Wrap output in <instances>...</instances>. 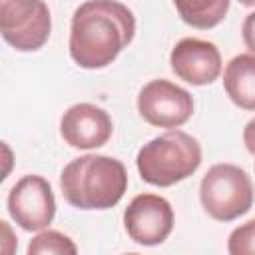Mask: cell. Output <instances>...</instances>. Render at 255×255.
I'll return each instance as SVG.
<instances>
[{"label":"cell","instance_id":"cell-10","mask_svg":"<svg viewBox=\"0 0 255 255\" xmlns=\"http://www.w3.org/2000/svg\"><path fill=\"white\" fill-rule=\"evenodd\" d=\"M169 64L173 74L191 86H207L221 74V54L217 46L199 38L179 40L169 54Z\"/></svg>","mask_w":255,"mask_h":255},{"label":"cell","instance_id":"cell-17","mask_svg":"<svg viewBox=\"0 0 255 255\" xmlns=\"http://www.w3.org/2000/svg\"><path fill=\"white\" fill-rule=\"evenodd\" d=\"M2 229H4V233H6V245H8V243H10V239H12V235H10V227H8V223H6V221H2ZM4 255H12L8 247L4 249Z\"/></svg>","mask_w":255,"mask_h":255},{"label":"cell","instance_id":"cell-16","mask_svg":"<svg viewBox=\"0 0 255 255\" xmlns=\"http://www.w3.org/2000/svg\"><path fill=\"white\" fill-rule=\"evenodd\" d=\"M243 143L251 155H255V118L249 120L243 128Z\"/></svg>","mask_w":255,"mask_h":255},{"label":"cell","instance_id":"cell-9","mask_svg":"<svg viewBox=\"0 0 255 255\" xmlns=\"http://www.w3.org/2000/svg\"><path fill=\"white\" fill-rule=\"evenodd\" d=\"M114 124L106 110L100 106L82 102L70 106L60 120V133L70 147L96 149L108 143Z\"/></svg>","mask_w":255,"mask_h":255},{"label":"cell","instance_id":"cell-5","mask_svg":"<svg viewBox=\"0 0 255 255\" xmlns=\"http://www.w3.org/2000/svg\"><path fill=\"white\" fill-rule=\"evenodd\" d=\"M52 30L50 10L40 0H2L0 32L2 38L18 52L40 50Z\"/></svg>","mask_w":255,"mask_h":255},{"label":"cell","instance_id":"cell-8","mask_svg":"<svg viewBox=\"0 0 255 255\" xmlns=\"http://www.w3.org/2000/svg\"><path fill=\"white\" fill-rule=\"evenodd\" d=\"M124 225L135 243L153 247L169 237L173 229V209L161 195L139 193L128 203Z\"/></svg>","mask_w":255,"mask_h":255},{"label":"cell","instance_id":"cell-7","mask_svg":"<svg viewBox=\"0 0 255 255\" xmlns=\"http://www.w3.org/2000/svg\"><path fill=\"white\" fill-rule=\"evenodd\" d=\"M8 211L24 231H44L56 215L52 185L42 175H24L8 193Z\"/></svg>","mask_w":255,"mask_h":255},{"label":"cell","instance_id":"cell-11","mask_svg":"<svg viewBox=\"0 0 255 255\" xmlns=\"http://www.w3.org/2000/svg\"><path fill=\"white\" fill-rule=\"evenodd\" d=\"M223 86L235 106L255 112V54L231 58L223 70Z\"/></svg>","mask_w":255,"mask_h":255},{"label":"cell","instance_id":"cell-2","mask_svg":"<svg viewBox=\"0 0 255 255\" xmlns=\"http://www.w3.org/2000/svg\"><path fill=\"white\" fill-rule=\"evenodd\" d=\"M60 187L72 207L110 209L120 203L128 189V171L116 157L86 153L64 167Z\"/></svg>","mask_w":255,"mask_h":255},{"label":"cell","instance_id":"cell-6","mask_svg":"<svg viewBox=\"0 0 255 255\" xmlns=\"http://www.w3.org/2000/svg\"><path fill=\"white\" fill-rule=\"evenodd\" d=\"M137 112L149 126L175 129L191 118L193 98L185 88L159 78L139 90Z\"/></svg>","mask_w":255,"mask_h":255},{"label":"cell","instance_id":"cell-3","mask_svg":"<svg viewBox=\"0 0 255 255\" xmlns=\"http://www.w3.org/2000/svg\"><path fill=\"white\" fill-rule=\"evenodd\" d=\"M201 163L199 141L181 129H169L143 143L135 165L141 179L155 187H169L183 181Z\"/></svg>","mask_w":255,"mask_h":255},{"label":"cell","instance_id":"cell-1","mask_svg":"<svg viewBox=\"0 0 255 255\" xmlns=\"http://www.w3.org/2000/svg\"><path fill=\"white\" fill-rule=\"evenodd\" d=\"M133 12L112 0L84 2L76 8L70 26V56L86 70L112 64L133 40Z\"/></svg>","mask_w":255,"mask_h":255},{"label":"cell","instance_id":"cell-13","mask_svg":"<svg viewBox=\"0 0 255 255\" xmlns=\"http://www.w3.org/2000/svg\"><path fill=\"white\" fill-rule=\"evenodd\" d=\"M26 255H78V247L62 231L44 229L30 239Z\"/></svg>","mask_w":255,"mask_h":255},{"label":"cell","instance_id":"cell-14","mask_svg":"<svg viewBox=\"0 0 255 255\" xmlns=\"http://www.w3.org/2000/svg\"><path fill=\"white\" fill-rule=\"evenodd\" d=\"M229 255H255V219L235 227L227 239Z\"/></svg>","mask_w":255,"mask_h":255},{"label":"cell","instance_id":"cell-15","mask_svg":"<svg viewBox=\"0 0 255 255\" xmlns=\"http://www.w3.org/2000/svg\"><path fill=\"white\" fill-rule=\"evenodd\" d=\"M241 36H243L245 46L251 50V54H255V12L245 16L243 26H241Z\"/></svg>","mask_w":255,"mask_h":255},{"label":"cell","instance_id":"cell-12","mask_svg":"<svg viewBox=\"0 0 255 255\" xmlns=\"http://www.w3.org/2000/svg\"><path fill=\"white\" fill-rule=\"evenodd\" d=\"M175 10L179 12L181 20L193 28L207 30L217 26L227 10L229 0H187V2H175Z\"/></svg>","mask_w":255,"mask_h":255},{"label":"cell","instance_id":"cell-18","mask_svg":"<svg viewBox=\"0 0 255 255\" xmlns=\"http://www.w3.org/2000/svg\"><path fill=\"white\" fill-rule=\"evenodd\" d=\"M124 255H137V253H124Z\"/></svg>","mask_w":255,"mask_h":255},{"label":"cell","instance_id":"cell-4","mask_svg":"<svg viewBox=\"0 0 255 255\" xmlns=\"http://www.w3.org/2000/svg\"><path fill=\"white\" fill-rule=\"evenodd\" d=\"M199 201L205 213L217 221H233L253 205V183L245 169L233 163H215L199 185Z\"/></svg>","mask_w":255,"mask_h":255}]
</instances>
